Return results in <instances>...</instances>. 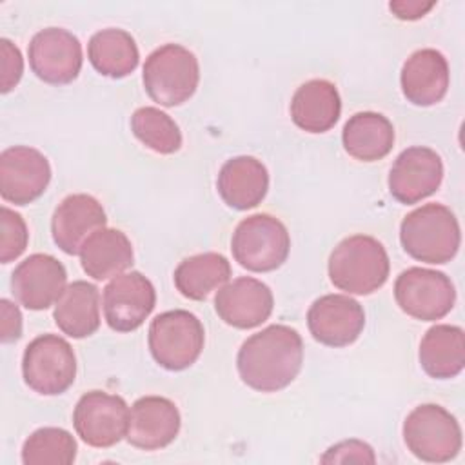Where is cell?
<instances>
[{
	"mask_svg": "<svg viewBox=\"0 0 465 465\" xmlns=\"http://www.w3.org/2000/svg\"><path fill=\"white\" fill-rule=\"evenodd\" d=\"M0 340L2 343L16 341L22 336V312L18 305L9 302L7 298L0 300Z\"/></svg>",
	"mask_w": 465,
	"mask_h": 465,
	"instance_id": "obj_34",
	"label": "cell"
},
{
	"mask_svg": "<svg viewBox=\"0 0 465 465\" xmlns=\"http://www.w3.org/2000/svg\"><path fill=\"white\" fill-rule=\"evenodd\" d=\"M420 365L434 380L458 376L465 367V332L458 325L438 323L420 341Z\"/></svg>",
	"mask_w": 465,
	"mask_h": 465,
	"instance_id": "obj_25",
	"label": "cell"
},
{
	"mask_svg": "<svg viewBox=\"0 0 465 465\" xmlns=\"http://www.w3.org/2000/svg\"><path fill=\"white\" fill-rule=\"evenodd\" d=\"M133 134L151 151L173 154L182 147V133L178 124L158 107H140L131 116Z\"/></svg>",
	"mask_w": 465,
	"mask_h": 465,
	"instance_id": "obj_30",
	"label": "cell"
},
{
	"mask_svg": "<svg viewBox=\"0 0 465 465\" xmlns=\"http://www.w3.org/2000/svg\"><path fill=\"white\" fill-rule=\"evenodd\" d=\"M0 91L5 94L22 78L24 73V58L20 49L7 38L0 40Z\"/></svg>",
	"mask_w": 465,
	"mask_h": 465,
	"instance_id": "obj_33",
	"label": "cell"
},
{
	"mask_svg": "<svg viewBox=\"0 0 465 465\" xmlns=\"http://www.w3.org/2000/svg\"><path fill=\"white\" fill-rule=\"evenodd\" d=\"M322 463H374L376 456L369 443L361 440H343L340 443H334L325 450V454L320 458Z\"/></svg>",
	"mask_w": 465,
	"mask_h": 465,
	"instance_id": "obj_32",
	"label": "cell"
},
{
	"mask_svg": "<svg viewBox=\"0 0 465 465\" xmlns=\"http://www.w3.org/2000/svg\"><path fill=\"white\" fill-rule=\"evenodd\" d=\"M327 271L336 289L365 296L383 287L391 262L381 242L367 234H352L332 249Z\"/></svg>",
	"mask_w": 465,
	"mask_h": 465,
	"instance_id": "obj_2",
	"label": "cell"
},
{
	"mask_svg": "<svg viewBox=\"0 0 465 465\" xmlns=\"http://www.w3.org/2000/svg\"><path fill=\"white\" fill-rule=\"evenodd\" d=\"M220 198L236 211H247L262 203L269 189V173L254 156H234L227 160L216 180Z\"/></svg>",
	"mask_w": 465,
	"mask_h": 465,
	"instance_id": "obj_21",
	"label": "cell"
},
{
	"mask_svg": "<svg viewBox=\"0 0 465 465\" xmlns=\"http://www.w3.org/2000/svg\"><path fill=\"white\" fill-rule=\"evenodd\" d=\"M180 411L169 398L142 396L129 409L125 440L142 450H158L174 441L180 432Z\"/></svg>",
	"mask_w": 465,
	"mask_h": 465,
	"instance_id": "obj_18",
	"label": "cell"
},
{
	"mask_svg": "<svg viewBox=\"0 0 465 465\" xmlns=\"http://www.w3.org/2000/svg\"><path fill=\"white\" fill-rule=\"evenodd\" d=\"M400 242L403 251L418 262L447 263L461 243L458 218L447 205L425 203L401 220Z\"/></svg>",
	"mask_w": 465,
	"mask_h": 465,
	"instance_id": "obj_3",
	"label": "cell"
},
{
	"mask_svg": "<svg viewBox=\"0 0 465 465\" xmlns=\"http://www.w3.org/2000/svg\"><path fill=\"white\" fill-rule=\"evenodd\" d=\"M2 238H0V262L9 263L16 260L27 247L29 231L22 214L2 205Z\"/></svg>",
	"mask_w": 465,
	"mask_h": 465,
	"instance_id": "obj_31",
	"label": "cell"
},
{
	"mask_svg": "<svg viewBox=\"0 0 465 465\" xmlns=\"http://www.w3.org/2000/svg\"><path fill=\"white\" fill-rule=\"evenodd\" d=\"M450 82L447 58L432 49L414 51L401 67V93L412 105L429 107L443 100Z\"/></svg>",
	"mask_w": 465,
	"mask_h": 465,
	"instance_id": "obj_20",
	"label": "cell"
},
{
	"mask_svg": "<svg viewBox=\"0 0 465 465\" xmlns=\"http://www.w3.org/2000/svg\"><path fill=\"white\" fill-rule=\"evenodd\" d=\"M153 360L165 371H183L202 354L205 343L203 325L189 311L174 309L158 314L147 332Z\"/></svg>",
	"mask_w": 465,
	"mask_h": 465,
	"instance_id": "obj_6",
	"label": "cell"
},
{
	"mask_svg": "<svg viewBox=\"0 0 465 465\" xmlns=\"http://www.w3.org/2000/svg\"><path fill=\"white\" fill-rule=\"evenodd\" d=\"M303 363V340L289 325L274 323L249 336L236 356L242 381L258 392H278L291 385Z\"/></svg>",
	"mask_w": 465,
	"mask_h": 465,
	"instance_id": "obj_1",
	"label": "cell"
},
{
	"mask_svg": "<svg viewBox=\"0 0 465 465\" xmlns=\"http://www.w3.org/2000/svg\"><path fill=\"white\" fill-rule=\"evenodd\" d=\"M231 278V263L220 252L189 256L174 269L176 291L194 302L205 300L213 291L223 287Z\"/></svg>",
	"mask_w": 465,
	"mask_h": 465,
	"instance_id": "obj_28",
	"label": "cell"
},
{
	"mask_svg": "<svg viewBox=\"0 0 465 465\" xmlns=\"http://www.w3.org/2000/svg\"><path fill=\"white\" fill-rule=\"evenodd\" d=\"M53 318L56 327L69 338L82 340L94 334L100 327L98 287L85 280L69 283L54 303Z\"/></svg>",
	"mask_w": 465,
	"mask_h": 465,
	"instance_id": "obj_24",
	"label": "cell"
},
{
	"mask_svg": "<svg viewBox=\"0 0 465 465\" xmlns=\"http://www.w3.org/2000/svg\"><path fill=\"white\" fill-rule=\"evenodd\" d=\"M51 182L49 160L35 147L13 145L0 153V194L15 205L38 200Z\"/></svg>",
	"mask_w": 465,
	"mask_h": 465,
	"instance_id": "obj_13",
	"label": "cell"
},
{
	"mask_svg": "<svg viewBox=\"0 0 465 465\" xmlns=\"http://www.w3.org/2000/svg\"><path fill=\"white\" fill-rule=\"evenodd\" d=\"M307 327L318 343L347 347L363 332L365 312L349 294H325L309 307Z\"/></svg>",
	"mask_w": 465,
	"mask_h": 465,
	"instance_id": "obj_16",
	"label": "cell"
},
{
	"mask_svg": "<svg viewBox=\"0 0 465 465\" xmlns=\"http://www.w3.org/2000/svg\"><path fill=\"white\" fill-rule=\"evenodd\" d=\"M80 263L93 280H109L133 265V243L125 232L113 227H102L93 232L80 249Z\"/></svg>",
	"mask_w": 465,
	"mask_h": 465,
	"instance_id": "obj_23",
	"label": "cell"
},
{
	"mask_svg": "<svg viewBox=\"0 0 465 465\" xmlns=\"http://www.w3.org/2000/svg\"><path fill=\"white\" fill-rule=\"evenodd\" d=\"M341 113V98L336 85L323 78L302 84L291 100V118L305 133L320 134L334 127Z\"/></svg>",
	"mask_w": 465,
	"mask_h": 465,
	"instance_id": "obj_22",
	"label": "cell"
},
{
	"mask_svg": "<svg viewBox=\"0 0 465 465\" xmlns=\"http://www.w3.org/2000/svg\"><path fill=\"white\" fill-rule=\"evenodd\" d=\"M274 296L269 285L251 276L227 282L214 296V311L223 323L234 329H254L269 320Z\"/></svg>",
	"mask_w": 465,
	"mask_h": 465,
	"instance_id": "obj_17",
	"label": "cell"
},
{
	"mask_svg": "<svg viewBox=\"0 0 465 465\" xmlns=\"http://www.w3.org/2000/svg\"><path fill=\"white\" fill-rule=\"evenodd\" d=\"M67 287V271L64 263L44 252L29 254L11 274V291L15 298L29 311H44L58 302Z\"/></svg>",
	"mask_w": 465,
	"mask_h": 465,
	"instance_id": "obj_15",
	"label": "cell"
},
{
	"mask_svg": "<svg viewBox=\"0 0 465 465\" xmlns=\"http://www.w3.org/2000/svg\"><path fill=\"white\" fill-rule=\"evenodd\" d=\"M234 260L247 271L271 272L283 265L291 251L287 227L271 214L258 213L243 218L231 240Z\"/></svg>",
	"mask_w": 465,
	"mask_h": 465,
	"instance_id": "obj_7",
	"label": "cell"
},
{
	"mask_svg": "<svg viewBox=\"0 0 465 465\" xmlns=\"http://www.w3.org/2000/svg\"><path fill=\"white\" fill-rule=\"evenodd\" d=\"M407 450L427 463H447L461 450V427L441 405L414 407L403 421Z\"/></svg>",
	"mask_w": 465,
	"mask_h": 465,
	"instance_id": "obj_5",
	"label": "cell"
},
{
	"mask_svg": "<svg viewBox=\"0 0 465 465\" xmlns=\"http://www.w3.org/2000/svg\"><path fill=\"white\" fill-rule=\"evenodd\" d=\"M107 216L102 203L85 193L65 196L53 213L51 234L53 242L69 256L80 254L85 240L105 227Z\"/></svg>",
	"mask_w": 465,
	"mask_h": 465,
	"instance_id": "obj_19",
	"label": "cell"
},
{
	"mask_svg": "<svg viewBox=\"0 0 465 465\" xmlns=\"http://www.w3.org/2000/svg\"><path fill=\"white\" fill-rule=\"evenodd\" d=\"M394 298L400 309L411 318L436 322L452 311L456 289L441 271L409 267L394 282Z\"/></svg>",
	"mask_w": 465,
	"mask_h": 465,
	"instance_id": "obj_9",
	"label": "cell"
},
{
	"mask_svg": "<svg viewBox=\"0 0 465 465\" xmlns=\"http://www.w3.org/2000/svg\"><path fill=\"white\" fill-rule=\"evenodd\" d=\"M24 465H69L76 458V440L60 427H42L22 445Z\"/></svg>",
	"mask_w": 465,
	"mask_h": 465,
	"instance_id": "obj_29",
	"label": "cell"
},
{
	"mask_svg": "<svg viewBox=\"0 0 465 465\" xmlns=\"http://www.w3.org/2000/svg\"><path fill=\"white\" fill-rule=\"evenodd\" d=\"M87 58L102 76L124 78L136 69L140 53L131 33L107 27L89 38Z\"/></svg>",
	"mask_w": 465,
	"mask_h": 465,
	"instance_id": "obj_27",
	"label": "cell"
},
{
	"mask_svg": "<svg viewBox=\"0 0 465 465\" xmlns=\"http://www.w3.org/2000/svg\"><path fill=\"white\" fill-rule=\"evenodd\" d=\"M436 4L434 2H420V0H398L391 2L389 9L394 13L400 20H418L425 16Z\"/></svg>",
	"mask_w": 465,
	"mask_h": 465,
	"instance_id": "obj_35",
	"label": "cell"
},
{
	"mask_svg": "<svg viewBox=\"0 0 465 465\" xmlns=\"http://www.w3.org/2000/svg\"><path fill=\"white\" fill-rule=\"evenodd\" d=\"M443 180L440 154L423 145H414L398 154L389 173V193L405 205L418 203L438 191Z\"/></svg>",
	"mask_w": 465,
	"mask_h": 465,
	"instance_id": "obj_14",
	"label": "cell"
},
{
	"mask_svg": "<svg viewBox=\"0 0 465 465\" xmlns=\"http://www.w3.org/2000/svg\"><path fill=\"white\" fill-rule=\"evenodd\" d=\"M31 71L45 84H71L82 69L84 54L80 40L67 29L45 27L38 31L27 47Z\"/></svg>",
	"mask_w": 465,
	"mask_h": 465,
	"instance_id": "obj_11",
	"label": "cell"
},
{
	"mask_svg": "<svg viewBox=\"0 0 465 465\" xmlns=\"http://www.w3.org/2000/svg\"><path fill=\"white\" fill-rule=\"evenodd\" d=\"M25 385L42 396L64 394L76 378V356L58 334H40L29 341L22 356Z\"/></svg>",
	"mask_w": 465,
	"mask_h": 465,
	"instance_id": "obj_8",
	"label": "cell"
},
{
	"mask_svg": "<svg viewBox=\"0 0 465 465\" xmlns=\"http://www.w3.org/2000/svg\"><path fill=\"white\" fill-rule=\"evenodd\" d=\"M142 80L145 93L158 105H182L196 93L200 82L198 58L180 44H163L145 58Z\"/></svg>",
	"mask_w": 465,
	"mask_h": 465,
	"instance_id": "obj_4",
	"label": "cell"
},
{
	"mask_svg": "<svg viewBox=\"0 0 465 465\" xmlns=\"http://www.w3.org/2000/svg\"><path fill=\"white\" fill-rule=\"evenodd\" d=\"M154 303V285L138 271L114 276L102 294L105 322L116 332L136 331L153 312Z\"/></svg>",
	"mask_w": 465,
	"mask_h": 465,
	"instance_id": "obj_12",
	"label": "cell"
},
{
	"mask_svg": "<svg viewBox=\"0 0 465 465\" xmlns=\"http://www.w3.org/2000/svg\"><path fill=\"white\" fill-rule=\"evenodd\" d=\"M343 149L360 162L385 158L394 145V127L387 116L374 111L352 114L341 131Z\"/></svg>",
	"mask_w": 465,
	"mask_h": 465,
	"instance_id": "obj_26",
	"label": "cell"
},
{
	"mask_svg": "<svg viewBox=\"0 0 465 465\" xmlns=\"http://www.w3.org/2000/svg\"><path fill=\"white\" fill-rule=\"evenodd\" d=\"M73 425L84 443L96 449L113 447L127 434L129 405L118 394L89 391L76 401Z\"/></svg>",
	"mask_w": 465,
	"mask_h": 465,
	"instance_id": "obj_10",
	"label": "cell"
}]
</instances>
